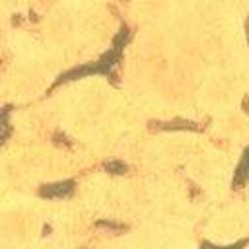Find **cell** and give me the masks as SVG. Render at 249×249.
I'll use <instances>...</instances> for the list:
<instances>
[{"label":"cell","instance_id":"5b68a950","mask_svg":"<svg viewBox=\"0 0 249 249\" xmlns=\"http://www.w3.org/2000/svg\"><path fill=\"white\" fill-rule=\"evenodd\" d=\"M247 41H249V19H247Z\"/></svg>","mask_w":249,"mask_h":249},{"label":"cell","instance_id":"7a4b0ae2","mask_svg":"<svg viewBox=\"0 0 249 249\" xmlns=\"http://www.w3.org/2000/svg\"><path fill=\"white\" fill-rule=\"evenodd\" d=\"M247 179H249V148H247V150L243 152V156H241V161H239L237 171H235V177H233V185L239 187V185H243Z\"/></svg>","mask_w":249,"mask_h":249},{"label":"cell","instance_id":"6da1fadb","mask_svg":"<svg viewBox=\"0 0 249 249\" xmlns=\"http://www.w3.org/2000/svg\"><path fill=\"white\" fill-rule=\"evenodd\" d=\"M72 191H74V181H58V183L43 185L39 195L45 198H64V196H70Z\"/></svg>","mask_w":249,"mask_h":249},{"label":"cell","instance_id":"277c9868","mask_svg":"<svg viewBox=\"0 0 249 249\" xmlns=\"http://www.w3.org/2000/svg\"><path fill=\"white\" fill-rule=\"evenodd\" d=\"M105 167L111 169V173H124L126 171V165L121 161H109V163H105Z\"/></svg>","mask_w":249,"mask_h":249},{"label":"cell","instance_id":"3957f363","mask_svg":"<svg viewBox=\"0 0 249 249\" xmlns=\"http://www.w3.org/2000/svg\"><path fill=\"white\" fill-rule=\"evenodd\" d=\"M245 245H247V239H241V241L231 243V245H226V247H218V245H212V243L204 241V243L200 245V249H243Z\"/></svg>","mask_w":249,"mask_h":249}]
</instances>
